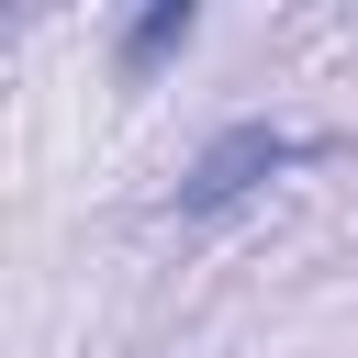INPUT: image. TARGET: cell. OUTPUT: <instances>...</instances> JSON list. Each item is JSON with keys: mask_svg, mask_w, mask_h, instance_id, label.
I'll list each match as a JSON object with an SVG mask.
<instances>
[{"mask_svg": "<svg viewBox=\"0 0 358 358\" xmlns=\"http://www.w3.org/2000/svg\"><path fill=\"white\" fill-rule=\"evenodd\" d=\"M179 45H190V0H157V11H134V34H123V78L168 67Z\"/></svg>", "mask_w": 358, "mask_h": 358, "instance_id": "7a4b0ae2", "label": "cell"}, {"mask_svg": "<svg viewBox=\"0 0 358 358\" xmlns=\"http://www.w3.org/2000/svg\"><path fill=\"white\" fill-rule=\"evenodd\" d=\"M302 157H336L324 134H280V123H224L190 168H179V213H235L257 179H280V168H302Z\"/></svg>", "mask_w": 358, "mask_h": 358, "instance_id": "6da1fadb", "label": "cell"}]
</instances>
